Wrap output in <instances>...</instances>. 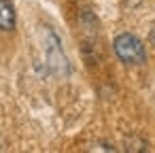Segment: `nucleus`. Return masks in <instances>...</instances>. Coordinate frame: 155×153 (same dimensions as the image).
I'll list each match as a JSON object with an SVG mask.
<instances>
[{"mask_svg":"<svg viewBox=\"0 0 155 153\" xmlns=\"http://www.w3.org/2000/svg\"><path fill=\"white\" fill-rule=\"evenodd\" d=\"M149 41L155 45V26H153V28H151V32H149Z\"/></svg>","mask_w":155,"mask_h":153,"instance_id":"obj_3","label":"nucleus"},{"mask_svg":"<svg viewBox=\"0 0 155 153\" xmlns=\"http://www.w3.org/2000/svg\"><path fill=\"white\" fill-rule=\"evenodd\" d=\"M15 7L11 0H0V30L11 32L15 30Z\"/></svg>","mask_w":155,"mask_h":153,"instance_id":"obj_2","label":"nucleus"},{"mask_svg":"<svg viewBox=\"0 0 155 153\" xmlns=\"http://www.w3.org/2000/svg\"><path fill=\"white\" fill-rule=\"evenodd\" d=\"M113 49H115V55L127 64V66H140L147 62V51H144V45L142 41L132 34V32H123L119 34L115 41H113Z\"/></svg>","mask_w":155,"mask_h":153,"instance_id":"obj_1","label":"nucleus"},{"mask_svg":"<svg viewBox=\"0 0 155 153\" xmlns=\"http://www.w3.org/2000/svg\"><path fill=\"white\" fill-rule=\"evenodd\" d=\"M142 0H127V7H138Z\"/></svg>","mask_w":155,"mask_h":153,"instance_id":"obj_4","label":"nucleus"}]
</instances>
